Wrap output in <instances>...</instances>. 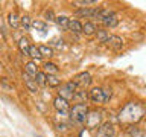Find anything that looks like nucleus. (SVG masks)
<instances>
[{"mask_svg": "<svg viewBox=\"0 0 146 137\" xmlns=\"http://www.w3.org/2000/svg\"><path fill=\"white\" fill-rule=\"evenodd\" d=\"M38 66H36V63L35 61H29V63H26L25 64V73H27V75H31V76H36V73H38Z\"/></svg>", "mask_w": 146, "mask_h": 137, "instance_id": "nucleus-16", "label": "nucleus"}, {"mask_svg": "<svg viewBox=\"0 0 146 137\" xmlns=\"http://www.w3.org/2000/svg\"><path fill=\"white\" fill-rule=\"evenodd\" d=\"M117 23H119L117 14H116V12H113L111 15H108V17L102 21V25H104L105 27H110V29H111V27H116V26H117Z\"/></svg>", "mask_w": 146, "mask_h": 137, "instance_id": "nucleus-15", "label": "nucleus"}, {"mask_svg": "<svg viewBox=\"0 0 146 137\" xmlns=\"http://www.w3.org/2000/svg\"><path fill=\"white\" fill-rule=\"evenodd\" d=\"M111 14H113L111 9H108V8H102V9H99L98 17H96V18H98V20H99L100 23H102V21L105 20V18H107L108 15H111Z\"/></svg>", "mask_w": 146, "mask_h": 137, "instance_id": "nucleus-23", "label": "nucleus"}, {"mask_svg": "<svg viewBox=\"0 0 146 137\" xmlns=\"http://www.w3.org/2000/svg\"><path fill=\"white\" fill-rule=\"evenodd\" d=\"M82 32H84L85 35H93V34H96V26H94V23L85 21L84 25H82Z\"/></svg>", "mask_w": 146, "mask_h": 137, "instance_id": "nucleus-19", "label": "nucleus"}, {"mask_svg": "<svg viewBox=\"0 0 146 137\" xmlns=\"http://www.w3.org/2000/svg\"><path fill=\"white\" fill-rule=\"evenodd\" d=\"M96 3H98L96 0H76V2H73V5H76L79 8H90V5H96Z\"/></svg>", "mask_w": 146, "mask_h": 137, "instance_id": "nucleus-26", "label": "nucleus"}, {"mask_svg": "<svg viewBox=\"0 0 146 137\" xmlns=\"http://www.w3.org/2000/svg\"><path fill=\"white\" fill-rule=\"evenodd\" d=\"M29 57H31V58H34L35 61H38V59L41 58V53H40V50H38V46H32V44H31Z\"/></svg>", "mask_w": 146, "mask_h": 137, "instance_id": "nucleus-27", "label": "nucleus"}, {"mask_svg": "<svg viewBox=\"0 0 146 137\" xmlns=\"http://www.w3.org/2000/svg\"><path fill=\"white\" fill-rule=\"evenodd\" d=\"M55 18H56V15H55V12L52 11V9H46L44 11V20L52 23V21H55Z\"/></svg>", "mask_w": 146, "mask_h": 137, "instance_id": "nucleus-31", "label": "nucleus"}, {"mask_svg": "<svg viewBox=\"0 0 146 137\" xmlns=\"http://www.w3.org/2000/svg\"><path fill=\"white\" fill-rule=\"evenodd\" d=\"M146 113L145 107L139 102H128L125 107L120 108L119 111V120L125 125H134V123L140 122Z\"/></svg>", "mask_w": 146, "mask_h": 137, "instance_id": "nucleus-1", "label": "nucleus"}, {"mask_svg": "<svg viewBox=\"0 0 146 137\" xmlns=\"http://www.w3.org/2000/svg\"><path fill=\"white\" fill-rule=\"evenodd\" d=\"M8 25L12 29H18L20 27V17L17 15V12H9L8 14Z\"/></svg>", "mask_w": 146, "mask_h": 137, "instance_id": "nucleus-14", "label": "nucleus"}, {"mask_svg": "<svg viewBox=\"0 0 146 137\" xmlns=\"http://www.w3.org/2000/svg\"><path fill=\"white\" fill-rule=\"evenodd\" d=\"M35 82L38 84V87L47 85V75H46L43 70H40L38 73H36V76H35Z\"/></svg>", "mask_w": 146, "mask_h": 137, "instance_id": "nucleus-18", "label": "nucleus"}, {"mask_svg": "<svg viewBox=\"0 0 146 137\" xmlns=\"http://www.w3.org/2000/svg\"><path fill=\"white\" fill-rule=\"evenodd\" d=\"M32 27H35L36 31L44 32V31H46V27H47V25H46V21H41V20H34V21H32Z\"/></svg>", "mask_w": 146, "mask_h": 137, "instance_id": "nucleus-28", "label": "nucleus"}, {"mask_svg": "<svg viewBox=\"0 0 146 137\" xmlns=\"http://www.w3.org/2000/svg\"><path fill=\"white\" fill-rule=\"evenodd\" d=\"M20 26H21L25 31H31V27H32L31 17H29V15H21V17H20Z\"/></svg>", "mask_w": 146, "mask_h": 137, "instance_id": "nucleus-22", "label": "nucleus"}, {"mask_svg": "<svg viewBox=\"0 0 146 137\" xmlns=\"http://www.w3.org/2000/svg\"><path fill=\"white\" fill-rule=\"evenodd\" d=\"M53 107L58 113H61V114H66V113L70 111V104H68V100L59 98V96H56V98L53 99Z\"/></svg>", "mask_w": 146, "mask_h": 137, "instance_id": "nucleus-9", "label": "nucleus"}, {"mask_svg": "<svg viewBox=\"0 0 146 137\" xmlns=\"http://www.w3.org/2000/svg\"><path fill=\"white\" fill-rule=\"evenodd\" d=\"M68 21H70V18L66 17V15H56V18H55V23H56L61 29H67V27H68Z\"/></svg>", "mask_w": 146, "mask_h": 137, "instance_id": "nucleus-20", "label": "nucleus"}, {"mask_svg": "<svg viewBox=\"0 0 146 137\" xmlns=\"http://www.w3.org/2000/svg\"><path fill=\"white\" fill-rule=\"evenodd\" d=\"M88 113V107H87L85 102L82 104H75L73 107H70V111H68V116H70V120L75 123H84L85 116Z\"/></svg>", "mask_w": 146, "mask_h": 137, "instance_id": "nucleus-2", "label": "nucleus"}, {"mask_svg": "<svg viewBox=\"0 0 146 137\" xmlns=\"http://www.w3.org/2000/svg\"><path fill=\"white\" fill-rule=\"evenodd\" d=\"M75 100H79V104H82V100H87L88 99V93H87L85 90H76L75 93Z\"/></svg>", "mask_w": 146, "mask_h": 137, "instance_id": "nucleus-24", "label": "nucleus"}, {"mask_svg": "<svg viewBox=\"0 0 146 137\" xmlns=\"http://www.w3.org/2000/svg\"><path fill=\"white\" fill-rule=\"evenodd\" d=\"M100 113L99 111H96V110H88V113H87V116H85V126L88 128V130H93V128L96 126H99L100 125Z\"/></svg>", "mask_w": 146, "mask_h": 137, "instance_id": "nucleus-4", "label": "nucleus"}, {"mask_svg": "<svg viewBox=\"0 0 146 137\" xmlns=\"http://www.w3.org/2000/svg\"><path fill=\"white\" fill-rule=\"evenodd\" d=\"M96 37H98V40L99 41H102V43H105V41L108 40V32L105 31V29H99V31H96Z\"/></svg>", "mask_w": 146, "mask_h": 137, "instance_id": "nucleus-30", "label": "nucleus"}, {"mask_svg": "<svg viewBox=\"0 0 146 137\" xmlns=\"http://www.w3.org/2000/svg\"><path fill=\"white\" fill-rule=\"evenodd\" d=\"M47 85L52 87V88H56V87L61 85V79L58 76H47Z\"/></svg>", "mask_w": 146, "mask_h": 137, "instance_id": "nucleus-25", "label": "nucleus"}, {"mask_svg": "<svg viewBox=\"0 0 146 137\" xmlns=\"http://www.w3.org/2000/svg\"><path fill=\"white\" fill-rule=\"evenodd\" d=\"M18 49H20V52L25 55H27V57H29V49H31V43H29V40L26 38V37H21L20 40H18Z\"/></svg>", "mask_w": 146, "mask_h": 137, "instance_id": "nucleus-13", "label": "nucleus"}, {"mask_svg": "<svg viewBox=\"0 0 146 137\" xmlns=\"http://www.w3.org/2000/svg\"><path fill=\"white\" fill-rule=\"evenodd\" d=\"M105 43H107L113 50H116V52H119V50L123 49V40L119 35H110L108 40L105 41Z\"/></svg>", "mask_w": 146, "mask_h": 137, "instance_id": "nucleus-11", "label": "nucleus"}, {"mask_svg": "<svg viewBox=\"0 0 146 137\" xmlns=\"http://www.w3.org/2000/svg\"><path fill=\"white\" fill-rule=\"evenodd\" d=\"M68 31L75 32V34H79L82 32V23L79 20H75V18H70V21H68Z\"/></svg>", "mask_w": 146, "mask_h": 137, "instance_id": "nucleus-17", "label": "nucleus"}, {"mask_svg": "<svg viewBox=\"0 0 146 137\" xmlns=\"http://www.w3.org/2000/svg\"><path fill=\"white\" fill-rule=\"evenodd\" d=\"M114 134H116V128H114L113 123L111 122H104L99 125L94 137H114Z\"/></svg>", "mask_w": 146, "mask_h": 137, "instance_id": "nucleus-5", "label": "nucleus"}, {"mask_svg": "<svg viewBox=\"0 0 146 137\" xmlns=\"http://www.w3.org/2000/svg\"><path fill=\"white\" fill-rule=\"evenodd\" d=\"M100 8H79L75 11L76 17H82V18H96L98 17Z\"/></svg>", "mask_w": 146, "mask_h": 137, "instance_id": "nucleus-8", "label": "nucleus"}, {"mask_svg": "<svg viewBox=\"0 0 146 137\" xmlns=\"http://www.w3.org/2000/svg\"><path fill=\"white\" fill-rule=\"evenodd\" d=\"M23 82H25V85H26V88L31 91V93H38V84L35 82V78L34 76H31V75H27V73L23 72Z\"/></svg>", "mask_w": 146, "mask_h": 137, "instance_id": "nucleus-10", "label": "nucleus"}, {"mask_svg": "<svg viewBox=\"0 0 146 137\" xmlns=\"http://www.w3.org/2000/svg\"><path fill=\"white\" fill-rule=\"evenodd\" d=\"M88 99L94 104H105L107 102V98H105V91L102 87H93L88 91Z\"/></svg>", "mask_w": 146, "mask_h": 137, "instance_id": "nucleus-7", "label": "nucleus"}, {"mask_svg": "<svg viewBox=\"0 0 146 137\" xmlns=\"http://www.w3.org/2000/svg\"><path fill=\"white\" fill-rule=\"evenodd\" d=\"M73 82L76 84V87L79 90H85L87 87L91 84V75L88 72H81V73H78V75L73 78Z\"/></svg>", "mask_w": 146, "mask_h": 137, "instance_id": "nucleus-6", "label": "nucleus"}, {"mask_svg": "<svg viewBox=\"0 0 146 137\" xmlns=\"http://www.w3.org/2000/svg\"><path fill=\"white\" fill-rule=\"evenodd\" d=\"M76 90H78V87L76 84L73 81H67V82H64V84L59 85V91H58V96L59 98H62V99H66V100H72L73 98H75V93H76Z\"/></svg>", "mask_w": 146, "mask_h": 137, "instance_id": "nucleus-3", "label": "nucleus"}, {"mask_svg": "<svg viewBox=\"0 0 146 137\" xmlns=\"http://www.w3.org/2000/svg\"><path fill=\"white\" fill-rule=\"evenodd\" d=\"M128 132H129L131 137H146V132L140 131L139 128H134V126H131L129 130H128Z\"/></svg>", "mask_w": 146, "mask_h": 137, "instance_id": "nucleus-29", "label": "nucleus"}, {"mask_svg": "<svg viewBox=\"0 0 146 137\" xmlns=\"http://www.w3.org/2000/svg\"><path fill=\"white\" fill-rule=\"evenodd\" d=\"M43 72L46 73L47 76H56L58 75V72H59V68L56 67V64H53V63H44L43 64Z\"/></svg>", "mask_w": 146, "mask_h": 137, "instance_id": "nucleus-12", "label": "nucleus"}, {"mask_svg": "<svg viewBox=\"0 0 146 137\" xmlns=\"http://www.w3.org/2000/svg\"><path fill=\"white\" fill-rule=\"evenodd\" d=\"M2 84H3L5 88H8L9 91H12V90H14V85H9V84H8V82H6V78H2Z\"/></svg>", "mask_w": 146, "mask_h": 137, "instance_id": "nucleus-32", "label": "nucleus"}, {"mask_svg": "<svg viewBox=\"0 0 146 137\" xmlns=\"http://www.w3.org/2000/svg\"><path fill=\"white\" fill-rule=\"evenodd\" d=\"M38 50L41 53V57H53V49L50 46H46V44H40L38 46Z\"/></svg>", "mask_w": 146, "mask_h": 137, "instance_id": "nucleus-21", "label": "nucleus"}]
</instances>
